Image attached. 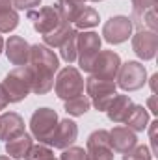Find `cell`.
<instances>
[{
    "label": "cell",
    "mask_w": 158,
    "mask_h": 160,
    "mask_svg": "<svg viewBox=\"0 0 158 160\" xmlns=\"http://www.w3.org/2000/svg\"><path fill=\"white\" fill-rule=\"evenodd\" d=\"M32 71V91L45 95L54 88V73L60 69V60L52 48L45 45H30V56L26 63Z\"/></svg>",
    "instance_id": "1"
},
{
    "label": "cell",
    "mask_w": 158,
    "mask_h": 160,
    "mask_svg": "<svg viewBox=\"0 0 158 160\" xmlns=\"http://www.w3.org/2000/svg\"><path fill=\"white\" fill-rule=\"evenodd\" d=\"M9 102H21L32 93V71L28 65L11 69L2 82Z\"/></svg>",
    "instance_id": "2"
},
{
    "label": "cell",
    "mask_w": 158,
    "mask_h": 160,
    "mask_svg": "<svg viewBox=\"0 0 158 160\" xmlns=\"http://www.w3.org/2000/svg\"><path fill=\"white\" fill-rule=\"evenodd\" d=\"M54 91H56L58 99H62V101H69L73 97L82 95L84 93V78L78 69L73 65L60 69L58 77L54 80Z\"/></svg>",
    "instance_id": "3"
},
{
    "label": "cell",
    "mask_w": 158,
    "mask_h": 160,
    "mask_svg": "<svg viewBox=\"0 0 158 160\" xmlns=\"http://www.w3.org/2000/svg\"><path fill=\"white\" fill-rule=\"evenodd\" d=\"M58 114H56V110H52V108H47V106H43V108H37L34 114H32V118H30V130H32V136L36 138V140H39V143H48V140H50V136H52V132H54V128H56V125H58Z\"/></svg>",
    "instance_id": "4"
},
{
    "label": "cell",
    "mask_w": 158,
    "mask_h": 160,
    "mask_svg": "<svg viewBox=\"0 0 158 160\" xmlns=\"http://www.w3.org/2000/svg\"><path fill=\"white\" fill-rule=\"evenodd\" d=\"M116 82H110V80H101L95 78L89 75V78L86 82V91L87 95L91 97V104L95 106V110L99 112H106L108 104L112 102V99L116 97Z\"/></svg>",
    "instance_id": "5"
},
{
    "label": "cell",
    "mask_w": 158,
    "mask_h": 160,
    "mask_svg": "<svg viewBox=\"0 0 158 160\" xmlns=\"http://www.w3.org/2000/svg\"><path fill=\"white\" fill-rule=\"evenodd\" d=\"M101 43L102 39L95 32H82L77 36V60L84 73H89L95 56L101 52Z\"/></svg>",
    "instance_id": "6"
},
{
    "label": "cell",
    "mask_w": 158,
    "mask_h": 160,
    "mask_svg": "<svg viewBox=\"0 0 158 160\" xmlns=\"http://www.w3.org/2000/svg\"><path fill=\"white\" fill-rule=\"evenodd\" d=\"M147 84V71L140 62H126L121 63L117 73V84L125 91H138Z\"/></svg>",
    "instance_id": "7"
},
{
    "label": "cell",
    "mask_w": 158,
    "mask_h": 160,
    "mask_svg": "<svg viewBox=\"0 0 158 160\" xmlns=\"http://www.w3.org/2000/svg\"><path fill=\"white\" fill-rule=\"evenodd\" d=\"M26 17H28V21H32V26H34V30L39 36L52 34L63 22V19L60 17V13L56 11L54 6H45V8H39V9H30L26 13Z\"/></svg>",
    "instance_id": "8"
},
{
    "label": "cell",
    "mask_w": 158,
    "mask_h": 160,
    "mask_svg": "<svg viewBox=\"0 0 158 160\" xmlns=\"http://www.w3.org/2000/svg\"><path fill=\"white\" fill-rule=\"evenodd\" d=\"M119 67H121V58H119L117 52H114V50H101L95 56L89 73L95 78L114 82V80L117 78Z\"/></svg>",
    "instance_id": "9"
},
{
    "label": "cell",
    "mask_w": 158,
    "mask_h": 160,
    "mask_svg": "<svg viewBox=\"0 0 158 160\" xmlns=\"http://www.w3.org/2000/svg\"><path fill=\"white\" fill-rule=\"evenodd\" d=\"M132 21L130 17H125V15H114L110 17L104 26H102V38L106 43L110 45H121L128 38H132Z\"/></svg>",
    "instance_id": "10"
},
{
    "label": "cell",
    "mask_w": 158,
    "mask_h": 160,
    "mask_svg": "<svg viewBox=\"0 0 158 160\" xmlns=\"http://www.w3.org/2000/svg\"><path fill=\"white\" fill-rule=\"evenodd\" d=\"M87 160H114V149L110 145V132L104 128L93 130L86 143Z\"/></svg>",
    "instance_id": "11"
},
{
    "label": "cell",
    "mask_w": 158,
    "mask_h": 160,
    "mask_svg": "<svg viewBox=\"0 0 158 160\" xmlns=\"http://www.w3.org/2000/svg\"><path fill=\"white\" fill-rule=\"evenodd\" d=\"M77 138H78L77 123L73 119H62L58 121V125H56V128H54V132H52V136H50L47 145H52L54 149H62L63 151V149L71 147L77 142Z\"/></svg>",
    "instance_id": "12"
},
{
    "label": "cell",
    "mask_w": 158,
    "mask_h": 160,
    "mask_svg": "<svg viewBox=\"0 0 158 160\" xmlns=\"http://www.w3.org/2000/svg\"><path fill=\"white\" fill-rule=\"evenodd\" d=\"M158 48V36L156 32L151 30H138L132 36V50L136 52L138 58H141L143 62H149L156 56Z\"/></svg>",
    "instance_id": "13"
},
{
    "label": "cell",
    "mask_w": 158,
    "mask_h": 160,
    "mask_svg": "<svg viewBox=\"0 0 158 160\" xmlns=\"http://www.w3.org/2000/svg\"><path fill=\"white\" fill-rule=\"evenodd\" d=\"M4 52L9 60V63L21 67V65H26L28 63V56H30V45L28 41L21 36H11L9 39L4 43Z\"/></svg>",
    "instance_id": "14"
},
{
    "label": "cell",
    "mask_w": 158,
    "mask_h": 160,
    "mask_svg": "<svg viewBox=\"0 0 158 160\" xmlns=\"http://www.w3.org/2000/svg\"><path fill=\"white\" fill-rule=\"evenodd\" d=\"M24 132V119L17 112H4L0 116V140L7 142Z\"/></svg>",
    "instance_id": "15"
},
{
    "label": "cell",
    "mask_w": 158,
    "mask_h": 160,
    "mask_svg": "<svg viewBox=\"0 0 158 160\" xmlns=\"http://www.w3.org/2000/svg\"><path fill=\"white\" fill-rule=\"evenodd\" d=\"M108 132H110V145L117 153H126L128 149H132L138 143L136 132H132L126 127H114Z\"/></svg>",
    "instance_id": "16"
},
{
    "label": "cell",
    "mask_w": 158,
    "mask_h": 160,
    "mask_svg": "<svg viewBox=\"0 0 158 160\" xmlns=\"http://www.w3.org/2000/svg\"><path fill=\"white\" fill-rule=\"evenodd\" d=\"M132 106H134V102L128 95H117L116 93V97L112 99V102L106 108V116L112 123H125Z\"/></svg>",
    "instance_id": "17"
},
{
    "label": "cell",
    "mask_w": 158,
    "mask_h": 160,
    "mask_svg": "<svg viewBox=\"0 0 158 160\" xmlns=\"http://www.w3.org/2000/svg\"><path fill=\"white\" fill-rule=\"evenodd\" d=\"M32 145H34L32 136L28 132H22V134H19V136H15V138L6 142V153L9 155V158L22 160L26 158V155H28Z\"/></svg>",
    "instance_id": "18"
},
{
    "label": "cell",
    "mask_w": 158,
    "mask_h": 160,
    "mask_svg": "<svg viewBox=\"0 0 158 160\" xmlns=\"http://www.w3.org/2000/svg\"><path fill=\"white\" fill-rule=\"evenodd\" d=\"M86 0H56L54 2V8L56 11L60 13V17L65 21V22H75L77 17L82 13V9L86 8L84 4Z\"/></svg>",
    "instance_id": "19"
},
{
    "label": "cell",
    "mask_w": 158,
    "mask_h": 160,
    "mask_svg": "<svg viewBox=\"0 0 158 160\" xmlns=\"http://www.w3.org/2000/svg\"><path fill=\"white\" fill-rule=\"evenodd\" d=\"M147 125H149V112H147V108L141 106V104H134L130 114L125 119V127L130 128L132 132H143L147 128Z\"/></svg>",
    "instance_id": "20"
},
{
    "label": "cell",
    "mask_w": 158,
    "mask_h": 160,
    "mask_svg": "<svg viewBox=\"0 0 158 160\" xmlns=\"http://www.w3.org/2000/svg\"><path fill=\"white\" fill-rule=\"evenodd\" d=\"M78 30L77 28H73L69 22H62L60 24V28L58 30H54L52 34H48V36H43V45L45 47H48V48H60L65 41L69 39L73 34H77Z\"/></svg>",
    "instance_id": "21"
},
{
    "label": "cell",
    "mask_w": 158,
    "mask_h": 160,
    "mask_svg": "<svg viewBox=\"0 0 158 160\" xmlns=\"http://www.w3.org/2000/svg\"><path fill=\"white\" fill-rule=\"evenodd\" d=\"M91 106V101L87 95H78V97H73L69 101H65V112L73 118H78V116H84Z\"/></svg>",
    "instance_id": "22"
},
{
    "label": "cell",
    "mask_w": 158,
    "mask_h": 160,
    "mask_svg": "<svg viewBox=\"0 0 158 160\" xmlns=\"http://www.w3.org/2000/svg\"><path fill=\"white\" fill-rule=\"evenodd\" d=\"M99 21H101L99 11H97V9H93V8H87V6H86V8L82 9V13L77 17L75 26H77L78 30H87V28L97 26V24H99Z\"/></svg>",
    "instance_id": "23"
},
{
    "label": "cell",
    "mask_w": 158,
    "mask_h": 160,
    "mask_svg": "<svg viewBox=\"0 0 158 160\" xmlns=\"http://www.w3.org/2000/svg\"><path fill=\"white\" fill-rule=\"evenodd\" d=\"M19 13L17 9H6L0 13V34H9L19 26Z\"/></svg>",
    "instance_id": "24"
},
{
    "label": "cell",
    "mask_w": 158,
    "mask_h": 160,
    "mask_svg": "<svg viewBox=\"0 0 158 160\" xmlns=\"http://www.w3.org/2000/svg\"><path fill=\"white\" fill-rule=\"evenodd\" d=\"M77 36H78V32L73 34L69 39L60 47V56H62V60L67 62V63L77 62Z\"/></svg>",
    "instance_id": "25"
},
{
    "label": "cell",
    "mask_w": 158,
    "mask_h": 160,
    "mask_svg": "<svg viewBox=\"0 0 158 160\" xmlns=\"http://www.w3.org/2000/svg\"><path fill=\"white\" fill-rule=\"evenodd\" d=\"M52 158H54L52 149L48 145H45V143H37V145L30 147V151H28L24 160H52Z\"/></svg>",
    "instance_id": "26"
},
{
    "label": "cell",
    "mask_w": 158,
    "mask_h": 160,
    "mask_svg": "<svg viewBox=\"0 0 158 160\" xmlns=\"http://www.w3.org/2000/svg\"><path fill=\"white\" fill-rule=\"evenodd\" d=\"M123 160H153V153L147 145H134L126 153H123Z\"/></svg>",
    "instance_id": "27"
},
{
    "label": "cell",
    "mask_w": 158,
    "mask_h": 160,
    "mask_svg": "<svg viewBox=\"0 0 158 160\" xmlns=\"http://www.w3.org/2000/svg\"><path fill=\"white\" fill-rule=\"evenodd\" d=\"M60 160H87V155H86V149H84V147L71 145V147L63 149Z\"/></svg>",
    "instance_id": "28"
},
{
    "label": "cell",
    "mask_w": 158,
    "mask_h": 160,
    "mask_svg": "<svg viewBox=\"0 0 158 160\" xmlns=\"http://www.w3.org/2000/svg\"><path fill=\"white\" fill-rule=\"evenodd\" d=\"M132 2V15L143 13L147 9H155L158 4V0H130Z\"/></svg>",
    "instance_id": "29"
},
{
    "label": "cell",
    "mask_w": 158,
    "mask_h": 160,
    "mask_svg": "<svg viewBox=\"0 0 158 160\" xmlns=\"http://www.w3.org/2000/svg\"><path fill=\"white\" fill-rule=\"evenodd\" d=\"M41 4V0H11V6L13 9H21V11H30L34 8H37Z\"/></svg>",
    "instance_id": "30"
},
{
    "label": "cell",
    "mask_w": 158,
    "mask_h": 160,
    "mask_svg": "<svg viewBox=\"0 0 158 160\" xmlns=\"http://www.w3.org/2000/svg\"><path fill=\"white\" fill-rule=\"evenodd\" d=\"M147 127H149V140H151V147H153V155H158V143H156V130H158V121L155 119L153 123H149Z\"/></svg>",
    "instance_id": "31"
},
{
    "label": "cell",
    "mask_w": 158,
    "mask_h": 160,
    "mask_svg": "<svg viewBox=\"0 0 158 160\" xmlns=\"http://www.w3.org/2000/svg\"><path fill=\"white\" fill-rule=\"evenodd\" d=\"M7 104H9V99H7V93H6V89H4V86H2V82H0V112L6 110Z\"/></svg>",
    "instance_id": "32"
},
{
    "label": "cell",
    "mask_w": 158,
    "mask_h": 160,
    "mask_svg": "<svg viewBox=\"0 0 158 160\" xmlns=\"http://www.w3.org/2000/svg\"><path fill=\"white\" fill-rule=\"evenodd\" d=\"M147 104H149V112L153 114V116H156L158 114V106H156V93H153L149 99H147Z\"/></svg>",
    "instance_id": "33"
},
{
    "label": "cell",
    "mask_w": 158,
    "mask_h": 160,
    "mask_svg": "<svg viewBox=\"0 0 158 160\" xmlns=\"http://www.w3.org/2000/svg\"><path fill=\"white\" fill-rule=\"evenodd\" d=\"M13 6H11V0H0V13L2 11H6V9H11Z\"/></svg>",
    "instance_id": "34"
},
{
    "label": "cell",
    "mask_w": 158,
    "mask_h": 160,
    "mask_svg": "<svg viewBox=\"0 0 158 160\" xmlns=\"http://www.w3.org/2000/svg\"><path fill=\"white\" fill-rule=\"evenodd\" d=\"M156 80H158V73H155V75L151 77V91H153V93H156Z\"/></svg>",
    "instance_id": "35"
},
{
    "label": "cell",
    "mask_w": 158,
    "mask_h": 160,
    "mask_svg": "<svg viewBox=\"0 0 158 160\" xmlns=\"http://www.w3.org/2000/svg\"><path fill=\"white\" fill-rule=\"evenodd\" d=\"M2 52H4V38L0 36V54H2Z\"/></svg>",
    "instance_id": "36"
},
{
    "label": "cell",
    "mask_w": 158,
    "mask_h": 160,
    "mask_svg": "<svg viewBox=\"0 0 158 160\" xmlns=\"http://www.w3.org/2000/svg\"><path fill=\"white\" fill-rule=\"evenodd\" d=\"M0 160H11L9 157H6V155H0Z\"/></svg>",
    "instance_id": "37"
},
{
    "label": "cell",
    "mask_w": 158,
    "mask_h": 160,
    "mask_svg": "<svg viewBox=\"0 0 158 160\" xmlns=\"http://www.w3.org/2000/svg\"><path fill=\"white\" fill-rule=\"evenodd\" d=\"M89 2H102V0H89Z\"/></svg>",
    "instance_id": "38"
},
{
    "label": "cell",
    "mask_w": 158,
    "mask_h": 160,
    "mask_svg": "<svg viewBox=\"0 0 158 160\" xmlns=\"http://www.w3.org/2000/svg\"><path fill=\"white\" fill-rule=\"evenodd\" d=\"M52 160H58V158H56V157H54V158H52Z\"/></svg>",
    "instance_id": "39"
}]
</instances>
